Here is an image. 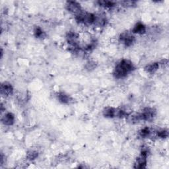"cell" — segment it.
Here are the masks:
<instances>
[{
  "label": "cell",
  "mask_w": 169,
  "mask_h": 169,
  "mask_svg": "<svg viewBox=\"0 0 169 169\" xmlns=\"http://www.w3.org/2000/svg\"><path fill=\"white\" fill-rule=\"evenodd\" d=\"M134 65L131 61L128 59H122L116 65L113 74L117 79H122L134 71Z\"/></svg>",
  "instance_id": "1"
},
{
  "label": "cell",
  "mask_w": 169,
  "mask_h": 169,
  "mask_svg": "<svg viewBox=\"0 0 169 169\" xmlns=\"http://www.w3.org/2000/svg\"><path fill=\"white\" fill-rule=\"evenodd\" d=\"M120 41L125 46H131L135 42V37L129 32H124L120 36Z\"/></svg>",
  "instance_id": "2"
},
{
  "label": "cell",
  "mask_w": 169,
  "mask_h": 169,
  "mask_svg": "<svg viewBox=\"0 0 169 169\" xmlns=\"http://www.w3.org/2000/svg\"><path fill=\"white\" fill-rule=\"evenodd\" d=\"M156 114V111L152 108H144L143 112L140 114L141 119L143 121H151Z\"/></svg>",
  "instance_id": "3"
},
{
  "label": "cell",
  "mask_w": 169,
  "mask_h": 169,
  "mask_svg": "<svg viewBox=\"0 0 169 169\" xmlns=\"http://www.w3.org/2000/svg\"><path fill=\"white\" fill-rule=\"evenodd\" d=\"M66 8L71 13L75 14V15L82 11L80 3L73 1H69L66 3Z\"/></svg>",
  "instance_id": "4"
},
{
  "label": "cell",
  "mask_w": 169,
  "mask_h": 169,
  "mask_svg": "<svg viewBox=\"0 0 169 169\" xmlns=\"http://www.w3.org/2000/svg\"><path fill=\"white\" fill-rule=\"evenodd\" d=\"M13 88L8 82H4L1 85V94L3 96H9L13 94Z\"/></svg>",
  "instance_id": "5"
},
{
  "label": "cell",
  "mask_w": 169,
  "mask_h": 169,
  "mask_svg": "<svg viewBox=\"0 0 169 169\" xmlns=\"http://www.w3.org/2000/svg\"><path fill=\"white\" fill-rule=\"evenodd\" d=\"M2 122L4 125H12L15 122V116L11 112L5 114L2 118Z\"/></svg>",
  "instance_id": "6"
},
{
  "label": "cell",
  "mask_w": 169,
  "mask_h": 169,
  "mask_svg": "<svg viewBox=\"0 0 169 169\" xmlns=\"http://www.w3.org/2000/svg\"><path fill=\"white\" fill-rule=\"evenodd\" d=\"M132 33L137 34H143L146 33V27L143 23H138L133 28Z\"/></svg>",
  "instance_id": "7"
},
{
  "label": "cell",
  "mask_w": 169,
  "mask_h": 169,
  "mask_svg": "<svg viewBox=\"0 0 169 169\" xmlns=\"http://www.w3.org/2000/svg\"><path fill=\"white\" fill-rule=\"evenodd\" d=\"M146 165H147V156L141 155L140 157H138L137 159L134 167L136 168H146Z\"/></svg>",
  "instance_id": "8"
},
{
  "label": "cell",
  "mask_w": 169,
  "mask_h": 169,
  "mask_svg": "<svg viewBox=\"0 0 169 169\" xmlns=\"http://www.w3.org/2000/svg\"><path fill=\"white\" fill-rule=\"evenodd\" d=\"M159 68V63L154 62L146 65V68H145V71L149 74H154L155 71L158 70Z\"/></svg>",
  "instance_id": "9"
},
{
  "label": "cell",
  "mask_w": 169,
  "mask_h": 169,
  "mask_svg": "<svg viewBox=\"0 0 169 169\" xmlns=\"http://www.w3.org/2000/svg\"><path fill=\"white\" fill-rule=\"evenodd\" d=\"M58 100L63 104H68L71 101L69 96L64 93H59L57 95Z\"/></svg>",
  "instance_id": "10"
},
{
  "label": "cell",
  "mask_w": 169,
  "mask_h": 169,
  "mask_svg": "<svg viewBox=\"0 0 169 169\" xmlns=\"http://www.w3.org/2000/svg\"><path fill=\"white\" fill-rule=\"evenodd\" d=\"M97 3L100 6H101V7L106 9L112 8L114 6L116 5V2L111 1H99Z\"/></svg>",
  "instance_id": "11"
},
{
  "label": "cell",
  "mask_w": 169,
  "mask_h": 169,
  "mask_svg": "<svg viewBox=\"0 0 169 169\" xmlns=\"http://www.w3.org/2000/svg\"><path fill=\"white\" fill-rule=\"evenodd\" d=\"M139 134H140V136L141 137L146 138L148 137L151 134V130L149 128H147V127H146V128L141 129L140 131V132H139Z\"/></svg>",
  "instance_id": "12"
},
{
  "label": "cell",
  "mask_w": 169,
  "mask_h": 169,
  "mask_svg": "<svg viewBox=\"0 0 169 169\" xmlns=\"http://www.w3.org/2000/svg\"><path fill=\"white\" fill-rule=\"evenodd\" d=\"M38 156V153L37 151L34 150H31L28 151L27 153V157L29 160H34L35 159H37Z\"/></svg>",
  "instance_id": "13"
},
{
  "label": "cell",
  "mask_w": 169,
  "mask_h": 169,
  "mask_svg": "<svg viewBox=\"0 0 169 169\" xmlns=\"http://www.w3.org/2000/svg\"><path fill=\"white\" fill-rule=\"evenodd\" d=\"M34 34L37 38H42L44 37V33L40 27H37L34 31Z\"/></svg>",
  "instance_id": "14"
},
{
  "label": "cell",
  "mask_w": 169,
  "mask_h": 169,
  "mask_svg": "<svg viewBox=\"0 0 169 169\" xmlns=\"http://www.w3.org/2000/svg\"><path fill=\"white\" fill-rule=\"evenodd\" d=\"M121 4L125 8H131L136 5L137 2L135 1H123L120 2Z\"/></svg>",
  "instance_id": "15"
},
{
  "label": "cell",
  "mask_w": 169,
  "mask_h": 169,
  "mask_svg": "<svg viewBox=\"0 0 169 169\" xmlns=\"http://www.w3.org/2000/svg\"><path fill=\"white\" fill-rule=\"evenodd\" d=\"M157 136L160 138L165 139L168 136V132L166 130H161L157 131Z\"/></svg>",
  "instance_id": "16"
}]
</instances>
